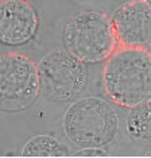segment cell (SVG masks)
Segmentation results:
<instances>
[{
  "label": "cell",
  "mask_w": 151,
  "mask_h": 158,
  "mask_svg": "<svg viewBox=\"0 0 151 158\" xmlns=\"http://www.w3.org/2000/svg\"><path fill=\"white\" fill-rule=\"evenodd\" d=\"M41 93L37 64L18 52L0 54V111L20 112Z\"/></svg>",
  "instance_id": "277c9868"
},
{
  "label": "cell",
  "mask_w": 151,
  "mask_h": 158,
  "mask_svg": "<svg viewBox=\"0 0 151 158\" xmlns=\"http://www.w3.org/2000/svg\"><path fill=\"white\" fill-rule=\"evenodd\" d=\"M37 68L41 92L54 102H70L88 84L85 64L74 58L65 49L50 52L37 64Z\"/></svg>",
  "instance_id": "5b68a950"
},
{
  "label": "cell",
  "mask_w": 151,
  "mask_h": 158,
  "mask_svg": "<svg viewBox=\"0 0 151 158\" xmlns=\"http://www.w3.org/2000/svg\"><path fill=\"white\" fill-rule=\"evenodd\" d=\"M22 156L32 158H59L69 157L70 152L59 139L51 135H35L23 146Z\"/></svg>",
  "instance_id": "ba28073f"
},
{
  "label": "cell",
  "mask_w": 151,
  "mask_h": 158,
  "mask_svg": "<svg viewBox=\"0 0 151 158\" xmlns=\"http://www.w3.org/2000/svg\"><path fill=\"white\" fill-rule=\"evenodd\" d=\"M62 39L65 50L84 64L107 60L117 48L112 19L97 10L73 14L63 24Z\"/></svg>",
  "instance_id": "7a4b0ae2"
},
{
  "label": "cell",
  "mask_w": 151,
  "mask_h": 158,
  "mask_svg": "<svg viewBox=\"0 0 151 158\" xmlns=\"http://www.w3.org/2000/svg\"><path fill=\"white\" fill-rule=\"evenodd\" d=\"M117 45L150 50L151 4L149 0H135L119 7L112 15Z\"/></svg>",
  "instance_id": "8992f818"
},
{
  "label": "cell",
  "mask_w": 151,
  "mask_h": 158,
  "mask_svg": "<svg viewBox=\"0 0 151 158\" xmlns=\"http://www.w3.org/2000/svg\"><path fill=\"white\" fill-rule=\"evenodd\" d=\"M73 156L74 157H88V158H92V157H107L108 154H107V152H104L103 149H100V147H84V149L76 152Z\"/></svg>",
  "instance_id": "30bf717a"
},
{
  "label": "cell",
  "mask_w": 151,
  "mask_h": 158,
  "mask_svg": "<svg viewBox=\"0 0 151 158\" xmlns=\"http://www.w3.org/2000/svg\"><path fill=\"white\" fill-rule=\"evenodd\" d=\"M119 116L105 100L89 96L71 103L63 116V131L81 147L109 145L119 132Z\"/></svg>",
  "instance_id": "3957f363"
},
{
  "label": "cell",
  "mask_w": 151,
  "mask_h": 158,
  "mask_svg": "<svg viewBox=\"0 0 151 158\" xmlns=\"http://www.w3.org/2000/svg\"><path fill=\"white\" fill-rule=\"evenodd\" d=\"M39 19L34 6L26 0L0 2V42L8 46L24 45L35 37Z\"/></svg>",
  "instance_id": "52a82bcc"
},
{
  "label": "cell",
  "mask_w": 151,
  "mask_h": 158,
  "mask_svg": "<svg viewBox=\"0 0 151 158\" xmlns=\"http://www.w3.org/2000/svg\"><path fill=\"white\" fill-rule=\"evenodd\" d=\"M150 99L139 106L129 108L125 128L129 136L136 141H150L151 135V120H150Z\"/></svg>",
  "instance_id": "9c48e42d"
},
{
  "label": "cell",
  "mask_w": 151,
  "mask_h": 158,
  "mask_svg": "<svg viewBox=\"0 0 151 158\" xmlns=\"http://www.w3.org/2000/svg\"><path fill=\"white\" fill-rule=\"evenodd\" d=\"M103 85L111 102L124 108H134L150 99V50L119 46L107 58Z\"/></svg>",
  "instance_id": "6da1fadb"
}]
</instances>
